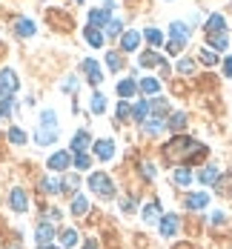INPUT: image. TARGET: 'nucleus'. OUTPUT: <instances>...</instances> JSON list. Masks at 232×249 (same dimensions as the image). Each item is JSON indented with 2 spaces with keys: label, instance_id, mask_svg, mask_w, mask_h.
I'll use <instances>...</instances> for the list:
<instances>
[{
  "label": "nucleus",
  "instance_id": "5",
  "mask_svg": "<svg viewBox=\"0 0 232 249\" xmlns=\"http://www.w3.org/2000/svg\"><path fill=\"white\" fill-rule=\"evenodd\" d=\"M80 72L86 75V80H89L92 86H98V83L103 80V72H101V66H98V60H95V57H86V60L80 63Z\"/></svg>",
  "mask_w": 232,
  "mask_h": 249
},
{
  "label": "nucleus",
  "instance_id": "52",
  "mask_svg": "<svg viewBox=\"0 0 232 249\" xmlns=\"http://www.w3.org/2000/svg\"><path fill=\"white\" fill-rule=\"evenodd\" d=\"M12 249H15V247H12Z\"/></svg>",
  "mask_w": 232,
  "mask_h": 249
},
{
  "label": "nucleus",
  "instance_id": "15",
  "mask_svg": "<svg viewBox=\"0 0 232 249\" xmlns=\"http://www.w3.org/2000/svg\"><path fill=\"white\" fill-rule=\"evenodd\" d=\"M143 221H146V224H158V221H161V203H158V200H152V203L143 206Z\"/></svg>",
  "mask_w": 232,
  "mask_h": 249
},
{
  "label": "nucleus",
  "instance_id": "38",
  "mask_svg": "<svg viewBox=\"0 0 232 249\" xmlns=\"http://www.w3.org/2000/svg\"><path fill=\"white\" fill-rule=\"evenodd\" d=\"M60 244H63V247H75L77 244V232L75 229H66V232L60 235Z\"/></svg>",
  "mask_w": 232,
  "mask_h": 249
},
{
  "label": "nucleus",
  "instance_id": "8",
  "mask_svg": "<svg viewBox=\"0 0 232 249\" xmlns=\"http://www.w3.org/2000/svg\"><path fill=\"white\" fill-rule=\"evenodd\" d=\"M35 141H37V146H49V143L57 141V129L54 126H40L37 135H35Z\"/></svg>",
  "mask_w": 232,
  "mask_h": 249
},
{
  "label": "nucleus",
  "instance_id": "36",
  "mask_svg": "<svg viewBox=\"0 0 232 249\" xmlns=\"http://www.w3.org/2000/svg\"><path fill=\"white\" fill-rule=\"evenodd\" d=\"M77 183H80V180H77V175H66V180L60 183V192H75Z\"/></svg>",
  "mask_w": 232,
  "mask_h": 249
},
{
  "label": "nucleus",
  "instance_id": "50",
  "mask_svg": "<svg viewBox=\"0 0 232 249\" xmlns=\"http://www.w3.org/2000/svg\"><path fill=\"white\" fill-rule=\"evenodd\" d=\"M83 249H98V244H95V241H89V244H86Z\"/></svg>",
  "mask_w": 232,
  "mask_h": 249
},
{
  "label": "nucleus",
  "instance_id": "37",
  "mask_svg": "<svg viewBox=\"0 0 232 249\" xmlns=\"http://www.w3.org/2000/svg\"><path fill=\"white\" fill-rule=\"evenodd\" d=\"M149 109H152V115H158V118H161V115L166 112V100H163V98H155V100H149Z\"/></svg>",
  "mask_w": 232,
  "mask_h": 249
},
{
  "label": "nucleus",
  "instance_id": "46",
  "mask_svg": "<svg viewBox=\"0 0 232 249\" xmlns=\"http://www.w3.org/2000/svg\"><path fill=\"white\" fill-rule=\"evenodd\" d=\"M141 169H143V175H146V178H155V175H158V172H155V166H152V163H143Z\"/></svg>",
  "mask_w": 232,
  "mask_h": 249
},
{
  "label": "nucleus",
  "instance_id": "9",
  "mask_svg": "<svg viewBox=\"0 0 232 249\" xmlns=\"http://www.w3.org/2000/svg\"><path fill=\"white\" fill-rule=\"evenodd\" d=\"M89 146H92V135L80 129L75 138H72V152H75V155H80V152H86Z\"/></svg>",
  "mask_w": 232,
  "mask_h": 249
},
{
  "label": "nucleus",
  "instance_id": "41",
  "mask_svg": "<svg viewBox=\"0 0 232 249\" xmlns=\"http://www.w3.org/2000/svg\"><path fill=\"white\" fill-rule=\"evenodd\" d=\"M129 115H132V106H129L126 100H124V103H118V121H126Z\"/></svg>",
  "mask_w": 232,
  "mask_h": 249
},
{
  "label": "nucleus",
  "instance_id": "44",
  "mask_svg": "<svg viewBox=\"0 0 232 249\" xmlns=\"http://www.w3.org/2000/svg\"><path fill=\"white\" fill-rule=\"evenodd\" d=\"M224 75H227V77H232V57H230V54L224 57Z\"/></svg>",
  "mask_w": 232,
  "mask_h": 249
},
{
  "label": "nucleus",
  "instance_id": "7",
  "mask_svg": "<svg viewBox=\"0 0 232 249\" xmlns=\"http://www.w3.org/2000/svg\"><path fill=\"white\" fill-rule=\"evenodd\" d=\"M178 215H161V235L163 238H175V232H178Z\"/></svg>",
  "mask_w": 232,
  "mask_h": 249
},
{
  "label": "nucleus",
  "instance_id": "40",
  "mask_svg": "<svg viewBox=\"0 0 232 249\" xmlns=\"http://www.w3.org/2000/svg\"><path fill=\"white\" fill-rule=\"evenodd\" d=\"M9 141L20 146V143H26V135H23V132H20V129H9Z\"/></svg>",
  "mask_w": 232,
  "mask_h": 249
},
{
  "label": "nucleus",
  "instance_id": "43",
  "mask_svg": "<svg viewBox=\"0 0 232 249\" xmlns=\"http://www.w3.org/2000/svg\"><path fill=\"white\" fill-rule=\"evenodd\" d=\"M192 69H195V63H192V60H180V63H178V72H183V75H189Z\"/></svg>",
  "mask_w": 232,
  "mask_h": 249
},
{
  "label": "nucleus",
  "instance_id": "29",
  "mask_svg": "<svg viewBox=\"0 0 232 249\" xmlns=\"http://www.w3.org/2000/svg\"><path fill=\"white\" fill-rule=\"evenodd\" d=\"M106 66H109L112 72H121V66H124L121 52H106Z\"/></svg>",
  "mask_w": 232,
  "mask_h": 249
},
{
  "label": "nucleus",
  "instance_id": "49",
  "mask_svg": "<svg viewBox=\"0 0 232 249\" xmlns=\"http://www.w3.org/2000/svg\"><path fill=\"white\" fill-rule=\"evenodd\" d=\"M37 249H57V247H54V244H40Z\"/></svg>",
  "mask_w": 232,
  "mask_h": 249
},
{
  "label": "nucleus",
  "instance_id": "47",
  "mask_svg": "<svg viewBox=\"0 0 232 249\" xmlns=\"http://www.w3.org/2000/svg\"><path fill=\"white\" fill-rule=\"evenodd\" d=\"M121 209H124V212H132V209H135V200H132V198L124 200V203H121Z\"/></svg>",
  "mask_w": 232,
  "mask_h": 249
},
{
  "label": "nucleus",
  "instance_id": "13",
  "mask_svg": "<svg viewBox=\"0 0 232 249\" xmlns=\"http://www.w3.org/2000/svg\"><path fill=\"white\" fill-rule=\"evenodd\" d=\"M83 35H86V43H89V46H95V49H101V46H103V32H101V29L86 26V29H83Z\"/></svg>",
  "mask_w": 232,
  "mask_h": 249
},
{
  "label": "nucleus",
  "instance_id": "14",
  "mask_svg": "<svg viewBox=\"0 0 232 249\" xmlns=\"http://www.w3.org/2000/svg\"><path fill=\"white\" fill-rule=\"evenodd\" d=\"M15 35H20V37H32V35H35V23H32L29 18H18V20H15Z\"/></svg>",
  "mask_w": 232,
  "mask_h": 249
},
{
  "label": "nucleus",
  "instance_id": "23",
  "mask_svg": "<svg viewBox=\"0 0 232 249\" xmlns=\"http://www.w3.org/2000/svg\"><path fill=\"white\" fill-rule=\"evenodd\" d=\"M198 180H201V183H218L221 178H218V169H215V166H204V169L198 172Z\"/></svg>",
  "mask_w": 232,
  "mask_h": 249
},
{
  "label": "nucleus",
  "instance_id": "28",
  "mask_svg": "<svg viewBox=\"0 0 232 249\" xmlns=\"http://www.w3.org/2000/svg\"><path fill=\"white\" fill-rule=\"evenodd\" d=\"M186 124V115L183 112H175V115H169V121H166V129H172V132H180Z\"/></svg>",
  "mask_w": 232,
  "mask_h": 249
},
{
  "label": "nucleus",
  "instance_id": "6",
  "mask_svg": "<svg viewBox=\"0 0 232 249\" xmlns=\"http://www.w3.org/2000/svg\"><path fill=\"white\" fill-rule=\"evenodd\" d=\"M69 163H72V155H69V152H54V155L49 158V169L52 172H66Z\"/></svg>",
  "mask_w": 232,
  "mask_h": 249
},
{
  "label": "nucleus",
  "instance_id": "25",
  "mask_svg": "<svg viewBox=\"0 0 232 249\" xmlns=\"http://www.w3.org/2000/svg\"><path fill=\"white\" fill-rule=\"evenodd\" d=\"M86 212H89V200L83 198V195H77V198L72 200V215L80 218V215H86Z\"/></svg>",
  "mask_w": 232,
  "mask_h": 249
},
{
  "label": "nucleus",
  "instance_id": "51",
  "mask_svg": "<svg viewBox=\"0 0 232 249\" xmlns=\"http://www.w3.org/2000/svg\"><path fill=\"white\" fill-rule=\"evenodd\" d=\"M77 3H83V0H77Z\"/></svg>",
  "mask_w": 232,
  "mask_h": 249
},
{
  "label": "nucleus",
  "instance_id": "22",
  "mask_svg": "<svg viewBox=\"0 0 232 249\" xmlns=\"http://www.w3.org/2000/svg\"><path fill=\"white\" fill-rule=\"evenodd\" d=\"M141 66H166V63H163V60H161V54H158V52H143V54H141Z\"/></svg>",
  "mask_w": 232,
  "mask_h": 249
},
{
  "label": "nucleus",
  "instance_id": "21",
  "mask_svg": "<svg viewBox=\"0 0 232 249\" xmlns=\"http://www.w3.org/2000/svg\"><path fill=\"white\" fill-rule=\"evenodd\" d=\"M172 180H175L178 186H189V183H192V172H189L186 166H178V169L172 172Z\"/></svg>",
  "mask_w": 232,
  "mask_h": 249
},
{
  "label": "nucleus",
  "instance_id": "19",
  "mask_svg": "<svg viewBox=\"0 0 232 249\" xmlns=\"http://www.w3.org/2000/svg\"><path fill=\"white\" fill-rule=\"evenodd\" d=\"M135 92H138V83H135L132 77H126V80H121V83H118V95H121L124 100H126V98H132Z\"/></svg>",
  "mask_w": 232,
  "mask_h": 249
},
{
  "label": "nucleus",
  "instance_id": "32",
  "mask_svg": "<svg viewBox=\"0 0 232 249\" xmlns=\"http://www.w3.org/2000/svg\"><path fill=\"white\" fill-rule=\"evenodd\" d=\"M72 163H75V169H80V172H86V169L92 166V158H89L86 152H80V155H75V158H72Z\"/></svg>",
  "mask_w": 232,
  "mask_h": 249
},
{
  "label": "nucleus",
  "instance_id": "12",
  "mask_svg": "<svg viewBox=\"0 0 232 249\" xmlns=\"http://www.w3.org/2000/svg\"><path fill=\"white\" fill-rule=\"evenodd\" d=\"M138 43H141V35H138V32H132V29H129V32L121 35V49H124V52H135V49H138Z\"/></svg>",
  "mask_w": 232,
  "mask_h": 249
},
{
  "label": "nucleus",
  "instance_id": "48",
  "mask_svg": "<svg viewBox=\"0 0 232 249\" xmlns=\"http://www.w3.org/2000/svg\"><path fill=\"white\" fill-rule=\"evenodd\" d=\"M77 83H75V77H69V80H66V86H63V89H66V92H72V89H75Z\"/></svg>",
  "mask_w": 232,
  "mask_h": 249
},
{
  "label": "nucleus",
  "instance_id": "33",
  "mask_svg": "<svg viewBox=\"0 0 232 249\" xmlns=\"http://www.w3.org/2000/svg\"><path fill=\"white\" fill-rule=\"evenodd\" d=\"M92 112H95V115H103V112H106V98H103L101 92L92 95Z\"/></svg>",
  "mask_w": 232,
  "mask_h": 249
},
{
  "label": "nucleus",
  "instance_id": "17",
  "mask_svg": "<svg viewBox=\"0 0 232 249\" xmlns=\"http://www.w3.org/2000/svg\"><path fill=\"white\" fill-rule=\"evenodd\" d=\"M106 23H109V12H103V9H92L89 12V26H95V29H106Z\"/></svg>",
  "mask_w": 232,
  "mask_h": 249
},
{
  "label": "nucleus",
  "instance_id": "11",
  "mask_svg": "<svg viewBox=\"0 0 232 249\" xmlns=\"http://www.w3.org/2000/svg\"><path fill=\"white\" fill-rule=\"evenodd\" d=\"M95 155H98L101 160H112V158H115V143H112V141H106V138L98 141V143H95Z\"/></svg>",
  "mask_w": 232,
  "mask_h": 249
},
{
  "label": "nucleus",
  "instance_id": "1",
  "mask_svg": "<svg viewBox=\"0 0 232 249\" xmlns=\"http://www.w3.org/2000/svg\"><path fill=\"white\" fill-rule=\"evenodd\" d=\"M163 152L175 163H201V160H206V155H209V149H206L204 143H198V141H192L186 135H175L163 146Z\"/></svg>",
  "mask_w": 232,
  "mask_h": 249
},
{
  "label": "nucleus",
  "instance_id": "10",
  "mask_svg": "<svg viewBox=\"0 0 232 249\" xmlns=\"http://www.w3.org/2000/svg\"><path fill=\"white\" fill-rule=\"evenodd\" d=\"M9 206H12L15 212H26V209H29V198H26L23 189H15V192L9 195Z\"/></svg>",
  "mask_w": 232,
  "mask_h": 249
},
{
  "label": "nucleus",
  "instance_id": "30",
  "mask_svg": "<svg viewBox=\"0 0 232 249\" xmlns=\"http://www.w3.org/2000/svg\"><path fill=\"white\" fill-rule=\"evenodd\" d=\"M40 189H43L46 195H60V183H57L54 178H43V180H40Z\"/></svg>",
  "mask_w": 232,
  "mask_h": 249
},
{
  "label": "nucleus",
  "instance_id": "3",
  "mask_svg": "<svg viewBox=\"0 0 232 249\" xmlns=\"http://www.w3.org/2000/svg\"><path fill=\"white\" fill-rule=\"evenodd\" d=\"M89 189L101 198H115V183L109 180L106 172H92L89 175Z\"/></svg>",
  "mask_w": 232,
  "mask_h": 249
},
{
  "label": "nucleus",
  "instance_id": "4",
  "mask_svg": "<svg viewBox=\"0 0 232 249\" xmlns=\"http://www.w3.org/2000/svg\"><path fill=\"white\" fill-rule=\"evenodd\" d=\"M15 89H18V75H15L12 69H3V72H0V103H3V100H12Z\"/></svg>",
  "mask_w": 232,
  "mask_h": 249
},
{
  "label": "nucleus",
  "instance_id": "27",
  "mask_svg": "<svg viewBox=\"0 0 232 249\" xmlns=\"http://www.w3.org/2000/svg\"><path fill=\"white\" fill-rule=\"evenodd\" d=\"M138 89H141V92H143V95H155V92H158V89H161V83H158V80H155V77H143V80H141V83H138Z\"/></svg>",
  "mask_w": 232,
  "mask_h": 249
},
{
  "label": "nucleus",
  "instance_id": "16",
  "mask_svg": "<svg viewBox=\"0 0 232 249\" xmlns=\"http://www.w3.org/2000/svg\"><path fill=\"white\" fill-rule=\"evenodd\" d=\"M35 238H37L40 244H49L52 238H54V226H52V221H43V224L37 226V232H35Z\"/></svg>",
  "mask_w": 232,
  "mask_h": 249
},
{
  "label": "nucleus",
  "instance_id": "31",
  "mask_svg": "<svg viewBox=\"0 0 232 249\" xmlns=\"http://www.w3.org/2000/svg\"><path fill=\"white\" fill-rule=\"evenodd\" d=\"M143 129H146L149 135H158V132L163 129V121H161L158 115H152V118H146V121H143Z\"/></svg>",
  "mask_w": 232,
  "mask_h": 249
},
{
  "label": "nucleus",
  "instance_id": "20",
  "mask_svg": "<svg viewBox=\"0 0 232 249\" xmlns=\"http://www.w3.org/2000/svg\"><path fill=\"white\" fill-rule=\"evenodd\" d=\"M209 46L215 52H224L227 46H230V37L224 35V32H215V35H209Z\"/></svg>",
  "mask_w": 232,
  "mask_h": 249
},
{
  "label": "nucleus",
  "instance_id": "45",
  "mask_svg": "<svg viewBox=\"0 0 232 249\" xmlns=\"http://www.w3.org/2000/svg\"><path fill=\"white\" fill-rule=\"evenodd\" d=\"M224 221H227V215H224L221 209H218V212H212V224H224Z\"/></svg>",
  "mask_w": 232,
  "mask_h": 249
},
{
  "label": "nucleus",
  "instance_id": "34",
  "mask_svg": "<svg viewBox=\"0 0 232 249\" xmlns=\"http://www.w3.org/2000/svg\"><path fill=\"white\" fill-rule=\"evenodd\" d=\"M143 37L149 40V46H161V43H163V35H161L158 29H152V26H149V29L143 32Z\"/></svg>",
  "mask_w": 232,
  "mask_h": 249
},
{
  "label": "nucleus",
  "instance_id": "18",
  "mask_svg": "<svg viewBox=\"0 0 232 249\" xmlns=\"http://www.w3.org/2000/svg\"><path fill=\"white\" fill-rule=\"evenodd\" d=\"M209 203V195L206 192H195V195H186V209H204Z\"/></svg>",
  "mask_w": 232,
  "mask_h": 249
},
{
  "label": "nucleus",
  "instance_id": "39",
  "mask_svg": "<svg viewBox=\"0 0 232 249\" xmlns=\"http://www.w3.org/2000/svg\"><path fill=\"white\" fill-rule=\"evenodd\" d=\"M121 29H124L121 20H109L106 23V37H121Z\"/></svg>",
  "mask_w": 232,
  "mask_h": 249
},
{
  "label": "nucleus",
  "instance_id": "24",
  "mask_svg": "<svg viewBox=\"0 0 232 249\" xmlns=\"http://www.w3.org/2000/svg\"><path fill=\"white\" fill-rule=\"evenodd\" d=\"M224 29H227V20H224L221 15H212V18L206 20V32H209V35H215V32H224Z\"/></svg>",
  "mask_w": 232,
  "mask_h": 249
},
{
  "label": "nucleus",
  "instance_id": "26",
  "mask_svg": "<svg viewBox=\"0 0 232 249\" xmlns=\"http://www.w3.org/2000/svg\"><path fill=\"white\" fill-rule=\"evenodd\" d=\"M132 115H135V121H146V115H149V100H138L135 103V109H132Z\"/></svg>",
  "mask_w": 232,
  "mask_h": 249
},
{
  "label": "nucleus",
  "instance_id": "35",
  "mask_svg": "<svg viewBox=\"0 0 232 249\" xmlns=\"http://www.w3.org/2000/svg\"><path fill=\"white\" fill-rule=\"evenodd\" d=\"M198 57H201V63H204V66H215V63H218V54H215L212 49H201Z\"/></svg>",
  "mask_w": 232,
  "mask_h": 249
},
{
  "label": "nucleus",
  "instance_id": "2",
  "mask_svg": "<svg viewBox=\"0 0 232 249\" xmlns=\"http://www.w3.org/2000/svg\"><path fill=\"white\" fill-rule=\"evenodd\" d=\"M169 35H172V37H169V43H166V52H169V54H178V52L186 46V40H189V26L178 20V23L169 26Z\"/></svg>",
  "mask_w": 232,
  "mask_h": 249
},
{
  "label": "nucleus",
  "instance_id": "42",
  "mask_svg": "<svg viewBox=\"0 0 232 249\" xmlns=\"http://www.w3.org/2000/svg\"><path fill=\"white\" fill-rule=\"evenodd\" d=\"M40 124H43V126H57V118H54V112H43V115H40Z\"/></svg>",
  "mask_w": 232,
  "mask_h": 249
}]
</instances>
